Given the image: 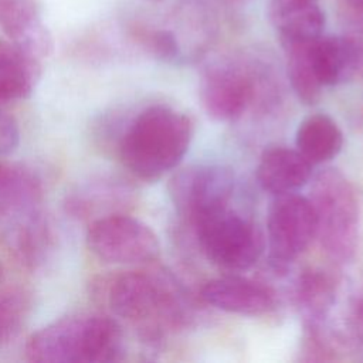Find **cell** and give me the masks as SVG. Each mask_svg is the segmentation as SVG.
Returning <instances> with one entry per match:
<instances>
[{"mask_svg":"<svg viewBox=\"0 0 363 363\" xmlns=\"http://www.w3.org/2000/svg\"><path fill=\"white\" fill-rule=\"evenodd\" d=\"M0 28L11 43L41 61L52 50V38L35 0H0Z\"/></svg>","mask_w":363,"mask_h":363,"instance_id":"11","label":"cell"},{"mask_svg":"<svg viewBox=\"0 0 363 363\" xmlns=\"http://www.w3.org/2000/svg\"><path fill=\"white\" fill-rule=\"evenodd\" d=\"M352 7L357 9L360 13H363V0H346Z\"/></svg>","mask_w":363,"mask_h":363,"instance_id":"25","label":"cell"},{"mask_svg":"<svg viewBox=\"0 0 363 363\" xmlns=\"http://www.w3.org/2000/svg\"><path fill=\"white\" fill-rule=\"evenodd\" d=\"M126 352L119 322L106 315H72L41 328L26 343V357L41 363L119 362Z\"/></svg>","mask_w":363,"mask_h":363,"instance_id":"1","label":"cell"},{"mask_svg":"<svg viewBox=\"0 0 363 363\" xmlns=\"http://www.w3.org/2000/svg\"><path fill=\"white\" fill-rule=\"evenodd\" d=\"M353 309H354V316L359 319V322L363 325V288L359 292V295L354 299L353 303Z\"/></svg>","mask_w":363,"mask_h":363,"instance_id":"24","label":"cell"},{"mask_svg":"<svg viewBox=\"0 0 363 363\" xmlns=\"http://www.w3.org/2000/svg\"><path fill=\"white\" fill-rule=\"evenodd\" d=\"M128 190L115 180H91L77 186L65 197V210L82 220H98L119 213L118 208L126 201Z\"/></svg>","mask_w":363,"mask_h":363,"instance_id":"15","label":"cell"},{"mask_svg":"<svg viewBox=\"0 0 363 363\" xmlns=\"http://www.w3.org/2000/svg\"><path fill=\"white\" fill-rule=\"evenodd\" d=\"M1 281H3V268H1V264H0V285H1Z\"/></svg>","mask_w":363,"mask_h":363,"instance_id":"27","label":"cell"},{"mask_svg":"<svg viewBox=\"0 0 363 363\" xmlns=\"http://www.w3.org/2000/svg\"><path fill=\"white\" fill-rule=\"evenodd\" d=\"M112 312L133 325L142 340L157 343L182 323L183 301L172 277L162 271H130L119 275L108 295Z\"/></svg>","mask_w":363,"mask_h":363,"instance_id":"3","label":"cell"},{"mask_svg":"<svg viewBox=\"0 0 363 363\" xmlns=\"http://www.w3.org/2000/svg\"><path fill=\"white\" fill-rule=\"evenodd\" d=\"M257 94V79L244 65L223 62L211 67L200 86V99L204 111L216 121L240 118Z\"/></svg>","mask_w":363,"mask_h":363,"instance_id":"9","label":"cell"},{"mask_svg":"<svg viewBox=\"0 0 363 363\" xmlns=\"http://www.w3.org/2000/svg\"><path fill=\"white\" fill-rule=\"evenodd\" d=\"M41 186L28 169L0 160V221L38 207Z\"/></svg>","mask_w":363,"mask_h":363,"instance_id":"19","label":"cell"},{"mask_svg":"<svg viewBox=\"0 0 363 363\" xmlns=\"http://www.w3.org/2000/svg\"><path fill=\"white\" fill-rule=\"evenodd\" d=\"M309 200L325 252L336 262L350 261L359 240V201L353 184L337 169L320 170Z\"/></svg>","mask_w":363,"mask_h":363,"instance_id":"4","label":"cell"},{"mask_svg":"<svg viewBox=\"0 0 363 363\" xmlns=\"http://www.w3.org/2000/svg\"><path fill=\"white\" fill-rule=\"evenodd\" d=\"M312 167L313 164L296 149L275 146L262 153L257 177L265 191L279 196L303 187L312 176Z\"/></svg>","mask_w":363,"mask_h":363,"instance_id":"13","label":"cell"},{"mask_svg":"<svg viewBox=\"0 0 363 363\" xmlns=\"http://www.w3.org/2000/svg\"><path fill=\"white\" fill-rule=\"evenodd\" d=\"M191 225L201 251L220 268L248 269L264 251L265 244L259 228L230 207L214 211Z\"/></svg>","mask_w":363,"mask_h":363,"instance_id":"5","label":"cell"},{"mask_svg":"<svg viewBox=\"0 0 363 363\" xmlns=\"http://www.w3.org/2000/svg\"><path fill=\"white\" fill-rule=\"evenodd\" d=\"M190 119L166 105L143 109L125 130L119 143L123 166L143 180H156L174 169L189 150Z\"/></svg>","mask_w":363,"mask_h":363,"instance_id":"2","label":"cell"},{"mask_svg":"<svg viewBox=\"0 0 363 363\" xmlns=\"http://www.w3.org/2000/svg\"><path fill=\"white\" fill-rule=\"evenodd\" d=\"M336 299V282L323 269L311 268L298 275L294 302L308 329H319Z\"/></svg>","mask_w":363,"mask_h":363,"instance_id":"17","label":"cell"},{"mask_svg":"<svg viewBox=\"0 0 363 363\" xmlns=\"http://www.w3.org/2000/svg\"><path fill=\"white\" fill-rule=\"evenodd\" d=\"M201 298L220 311L250 316L267 313L275 306L271 288L237 275L208 281L201 289Z\"/></svg>","mask_w":363,"mask_h":363,"instance_id":"10","label":"cell"},{"mask_svg":"<svg viewBox=\"0 0 363 363\" xmlns=\"http://www.w3.org/2000/svg\"><path fill=\"white\" fill-rule=\"evenodd\" d=\"M150 1H159V0H150Z\"/></svg>","mask_w":363,"mask_h":363,"instance_id":"28","label":"cell"},{"mask_svg":"<svg viewBox=\"0 0 363 363\" xmlns=\"http://www.w3.org/2000/svg\"><path fill=\"white\" fill-rule=\"evenodd\" d=\"M272 1H278V3H313L318 0H272Z\"/></svg>","mask_w":363,"mask_h":363,"instance_id":"26","label":"cell"},{"mask_svg":"<svg viewBox=\"0 0 363 363\" xmlns=\"http://www.w3.org/2000/svg\"><path fill=\"white\" fill-rule=\"evenodd\" d=\"M318 79L323 86L345 84L359 69L363 55L354 38L346 35H320L311 47Z\"/></svg>","mask_w":363,"mask_h":363,"instance_id":"12","label":"cell"},{"mask_svg":"<svg viewBox=\"0 0 363 363\" xmlns=\"http://www.w3.org/2000/svg\"><path fill=\"white\" fill-rule=\"evenodd\" d=\"M9 223V242L16 257L27 267L41 265L52 245L50 223L40 207L30 208Z\"/></svg>","mask_w":363,"mask_h":363,"instance_id":"14","label":"cell"},{"mask_svg":"<svg viewBox=\"0 0 363 363\" xmlns=\"http://www.w3.org/2000/svg\"><path fill=\"white\" fill-rule=\"evenodd\" d=\"M88 248L109 264H142L153 261L160 251L156 234L149 225L130 216L115 213L91 223Z\"/></svg>","mask_w":363,"mask_h":363,"instance_id":"7","label":"cell"},{"mask_svg":"<svg viewBox=\"0 0 363 363\" xmlns=\"http://www.w3.org/2000/svg\"><path fill=\"white\" fill-rule=\"evenodd\" d=\"M315 237L316 217L311 200L296 193L275 196L267 220L269 265L275 271H285Z\"/></svg>","mask_w":363,"mask_h":363,"instance_id":"6","label":"cell"},{"mask_svg":"<svg viewBox=\"0 0 363 363\" xmlns=\"http://www.w3.org/2000/svg\"><path fill=\"white\" fill-rule=\"evenodd\" d=\"M295 143L296 150L315 166L339 155L343 146V133L330 116L313 113L299 123Z\"/></svg>","mask_w":363,"mask_h":363,"instance_id":"20","label":"cell"},{"mask_svg":"<svg viewBox=\"0 0 363 363\" xmlns=\"http://www.w3.org/2000/svg\"><path fill=\"white\" fill-rule=\"evenodd\" d=\"M30 294L21 288L0 289V350L23 332L31 313Z\"/></svg>","mask_w":363,"mask_h":363,"instance_id":"22","label":"cell"},{"mask_svg":"<svg viewBox=\"0 0 363 363\" xmlns=\"http://www.w3.org/2000/svg\"><path fill=\"white\" fill-rule=\"evenodd\" d=\"M271 20L278 31L281 44L312 41L323 34L325 13L313 3L271 4Z\"/></svg>","mask_w":363,"mask_h":363,"instance_id":"18","label":"cell"},{"mask_svg":"<svg viewBox=\"0 0 363 363\" xmlns=\"http://www.w3.org/2000/svg\"><path fill=\"white\" fill-rule=\"evenodd\" d=\"M40 61L14 43L0 41V104L28 98L40 79Z\"/></svg>","mask_w":363,"mask_h":363,"instance_id":"16","label":"cell"},{"mask_svg":"<svg viewBox=\"0 0 363 363\" xmlns=\"http://www.w3.org/2000/svg\"><path fill=\"white\" fill-rule=\"evenodd\" d=\"M315 40L282 44L286 55L289 82L296 96L306 105H313L320 98L323 88L316 77L311 55V47Z\"/></svg>","mask_w":363,"mask_h":363,"instance_id":"21","label":"cell"},{"mask_svg":"<svg viewBox=\"0 0 363 363\" xmlns=\"http://www.w3.org/2000/svg\"><path fill=\"white\" fill-rule=\"evenodd\" d=\"M20 142V129L17 121L0 108V156L11 153Z\"/></svg>","mask_w":363,"mask_h":363,"instance_id":"23","label":"cell"},{"mask_svg":"<svg viewBox=\"0 0 363 363\" xmlns=\"http://www.w3.org/2000/svg\"><path fill=\"white\" fill-rule=\"evenodd\" d=\"M234 191V173L221 164H201L177 173L170 183V196L190 224L228 207Z\"/></svg>","mask_w":363,"mask_h":363,"instance_id":"8","label":"cell"}]
</instances>
